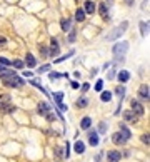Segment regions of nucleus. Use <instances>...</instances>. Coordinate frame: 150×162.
Wrapping results in <instances>:
<instances>
[{"label": "nucleus", "instance_id": "obj_13", "mask_svg": "<svg viewBox=\"0 0 150 162\" xmlns=\"http://www.w3.org/2000/svg\"><path fill=\"white\" fill-rule=\"evenodd\" d=\"M84 12L90 13V15L95 12V3L92 2V0H87V2H85V10H84Z\"/></svg>", "mask_w": 150, "mask_h": 162}, {"label": "nucleus", "instance_id": "obj_40", "mask_svg": "<svg viewBox=\"0 0 150 162\" xmlns=\"http://www.w3.org/2000/svg\"><path fill=\"white\" fill-rule=\"evenodd\" d=\"M72 87L73 89H78V82H72Z\"/></svg>", "mask_w": 150, "mask_h": 162}, {"label": "nucleus", "instance_id": "obj_7", "mask_svg": "<svg viewBox=\"0 0 150 162\" xmlns=\"http://www.w3.org/2000/svg\"><path fill=\"white\" fill-rule=\"evenodd\" d=\"M148 95H150V90H148V85L144 84V85L138 89V97L144 99V100H148Z\"/></svg>", "mask_w": 150, "mask_h": 162}, {"label": "nucleus", "instance_id": "obj_3", "mask_svg": "<svg viewBox=\"0 0 150 162\" xmlns=\"http://www.w3.org/2000/svg\"><path fill=\"white\" fill-rule=\"evenodd\" d=\"M2 79H3V84H5V85H9V87H20L23 84V80L20 79V77H17V74L2 77Z\"/></svg>", "mask_w": 150, "mask_h": 162}, {"label": "nucleus", "instance_id": "obj_23", "mask_svg": "<svg viewBox=\"0 0 150 162\" xmlns=\"http://www.w3.org/2000/svg\"><path fill=\"white\" fill-rule=\"evenodd\" d=\"M53 99H55L57 104H62V99H63V92H53Z\"/></svg>", "mask_w": 150, "mask_h": 162}, {"label": "nucleus", "instance_id": "obj_4", "mask_svg": "<svg viewBox=\"0 0 150 162\" xmlns=\"http://www.w3.org/2000/svg\"><path fill=\"white\" fill-rule=\"evenodd\" d=\"M128 50V42H117L115 45H113V54L117 55V59H120V57H123V54Z\"/></svg>", "mask_w": 150, "mask_h": 162}, {"label": "nucleus", "instance_id": "obj_35", "mask_svg": "<svg viewBox=\"0 0 150 162\" xmlns=\"http://www.w3.org/2000/svg\"><path fill=\"white\" fill-rule=\"evenodd\" d=\"M47 70H50V65H44V67L38 69V74H44V72H47Z\"/></svg>", "mask_w": 150, "mask_h": 162}, {"label": "nucleus", "instance_id": "obj_21", "mask_svg": "<svg viewBox=\"0 0 150 162\" xmlns=\"http://www.w3.org/2000/svg\"><path fill=\"white\" fill-rule=\"evenodd\" d=\"M120 134H122V135L125 137V139H130V135H132V134H130V130H128L127 127H125V125H120Z\"/></svg>", "mask_w": 150, "mask_h": 162}, {"label": "nucleus", "instance_id": "obj_31", "mask_svg": "<svg viewBox=\"0 0 150 162\" xmlns=\"http://www.w3.org/2000/svg\"><path fill=\"white\" fill-rule=\"evenodd\" d=\"M10 64H12V62H10V60H7L5 57H0V65H3V67H5V65H10Z\"/></svg>", "mask_w": 150, "mask_h": 162}, {"label": "nucleus", "instance_id": "obj_9", "mask_svg": "<svg viewBox=\"0 0 150 162\" xmlns=\"http://www.w3.org/2000/svg\"><path fill=\"white\" fill-rule=\"evenodd\" d=\"M38 114L47 117V115L50 114V105L45 104V102H40V104H38Z\"/></svg>", "mask_w": 150, "mask_h": 162}, {"label": "nucleus", "instance_id": "obj_30", "mask_svg": "<svg viewBox=\"0 0 150 162\" xmlns=\"http://www.w3.org/2000/svg\"><path fill=\"white\" fill-rule=\"evenodd\" d=\"M117 94H119L120 100H122V99H123V94H125V89H123V87H117Z\"/></svg>", "mask_w": 150, "mask_h": 162}, {"label": "nucleus", "instance_id": "obj_38", "mask_svg": "<svg viewBox=\"0 0 150 162\" xmlns=\"http://www.w3.org/2000/svg\"><path fill=\"white\" fill-rule=\"evenodd\" d=\"M5 44H7V38L5 37H0V47H3Z\"/></svg>", "mask_w": 150, "mask_h": 162}, {"label": "nucleus", "instance_id": "obj_32", "mask_svg": "<svg viewBox=\"0 0 150 162\" xmlns=\"http://www.w3.org/2000/svg\"><path fill=\"white\" fill-rule=\"evenodd\" d=\"M63 156L69 159V156H70V146H69V142H67V146H65V150H63Z\"/></svg>", "mask_w": 150, "mask_h": 162}, {"label": "nucleus", "instance_id": "obj_14", "mask_svg": "<svg viewBox=\"0 0 150 162\" xmlns=\"http://www.w3.org/2000/svg\"><path fill=\"white\" fill-rule=\"evenodd\" d=\"M73 149H75V152H77V154H84L85 152V144L82 142V140H77L75 146H73Z\"/></svg>", "mask_w": 150, "mask_h": 162}, {"label": "nucleus", "instance_id": "obj_29", "mask_svg": "<svg viewBox=\"0 0 150 162\" xmlns=\"http://www.w3.org/2000/svg\"><path fill=\"white\" fill-rule=\"evenodd\" d=\"M140 29H142V35H145V34H147V30H148V23L142 22L140 23Z\"/></svg>", "mask_w": 150, "mask_h": 162}, {"label": "nucleus", "instance_id": "obj_11", "mask_svg": "<svg viewBox=\"0 0 150 162\" xmlns=\"http://www.w3.org/2000/svg\"><path fill=\"white\" fill-rule=\"evenodd\" d=\"M98 10H100V15H102L103 20H110V17H109V9H107L105 3H100Z\"/></svg>", "mask_w": 150, "mask_h": 162}, {"label": "nucleus", "instance_id": "obj_20", "mask_svg": "<svg viewBox=\"0 0 150 162\" xmlns=\"http://www.w3.org/2000/svg\"><path fill=\"white\" fill-rule=\"evenodd\" d=\"M90 125H92V119L90 117H84V119H82V124H80L82 129H88Z\"/></svg>", "mask_w": 150, "mask_h": 162}, {"label": "nucleus", "instance_id": "obj_2", "mask_svg": "<svg viewBox=\"0 0 150 162\" xmlns=\"http://www.w3.org/2000/svg\"><path fill=\"white\" fill-rule=\"evenodd\" d=\"M127 27H128V22H122L119 27H117V29H113V32H112V34L107 35V40H115V38H119L120 35H123V34H125Z\"/></svg>", "mask_w": 150, "mask_h": 162}, {"label": "nucleus", "instance_id": "obj_27", "mask_svg": "<svg viewBox=\"0 0 150 162\" xmlns=\"http://www.w3.org/2000/svg\"><path fill=\"white\" fill-rule=\"evenodd\" d=\"M70 55H73V50H70V52H69V54H67V55H63V57L57 59V60H55V64H59V62H63V60H65V59H69V57H70Z\"/></svg>", "mask_w": 150, "mask_h": 162}, {"label": "nucleus", "instance_id": "obj_37", "mask_svg": "<svg viewBox=\"0 0 150 162\" xmlns=\"http://www.w3.org/2000/svg\"><path fill=\"white\" fill-rule=\"evenodd\" d=\"M107 130V125H105V122H100V132H105Z\"/></svg>", "mask_w": 150, "mask_h": 162}, {"label": "nucleus", "instance_id": "obj_18", "mask_svg": "<svg viewBox=\"0 0 150 162\" xmlns=\"http://www.w3.org/2000/svg\"><path fill=\"white\" fill-rule=\"evenodd\" d=\"M13 70H9L7 67H3V65H0V77H7V75H13Z\"/></svg>", "mask_w": 150, "mask_h": 162}, {"label": "nucleus", "instance_id": "obj_26", "mask_svg": "<svg viewBox=\"0 0 150 162\" xmlns=\"http://www.w3.org/2000/svg\"><path fill=\"white\" fill-rule=\"evenodd\" d=\"M38 50H40L42 57H48V50H47V47H45L44 44H40V45H38Z\"/></svg>", "mask_w": 150, "mask_h": 162}, {"label": "nucleus", "instance_id": "obj_24", "mask_svg": "<svg viewBox=\"0 0 150 162\" xmlns=\"http://www.w3.org/2000/svg\"><path fill=\"white\" fill-rule=\"evenodd\" d=\"M87 104H88V100L85 97H82V99H78V100H77V107H80V109L87 107Z\"/></svg>", "mask_w": 150, "mask_h": 162}, {"label": "nucleus", "instance_id": "obj_22", "mask_svg": "<svg viewBox=\"0 0 150 162\" xmlns=\"http://www.w3.org/2000/svg\"><path fill=\"white\" fill-rule=\"evenodd\" d=\"M60 25H62V30H63V32H69V29H70V20H69V19H63L62 22H60Z\"/></svg>", "mask_w": 150, "mask_h": 162}, {"label": "nucleus", "instance_id": "obj_25", "mask_svg": "<svg viewBox=\"0 0 150 162\" xmlns=\"http://www.w3.org/2000/svg\"><path fill=\"white\" fill-rule=\"evenodd\" d=\"M100 99H102L103 102H110V100H112V94H110L109 90H107V92H102V97H100Z\"/></svg>", "mask_w": 150, "mask_h": 162}, {"label": "nucleus", "instance_id": "obj_5", "mask_svg": "<svg viewBox=\"0 0 150 162\" xmlns=\"http://www.w3.org/2000/svg\"><path fill=\"white\" fill-rule=\"evenodd\" d=\"M130 107H132V112H134L135 115H144V105L140 104V102H137V100H132L130 102Z\"/></svg>", "mask_w": 150, "mask_h": 162}, {"label": "nucleus", "instance_id": "obj_8", "mask_svg": "<svg viewBox=\"0 0 150 162\" xmlns=\"http://www.w3.org/2000/svg\"><path fill=\"white\" fill-rule=\"evenodd\" d=\"M120 157H122V154H120L119 150H110V152L107 154V159H109L110 162H119Z\"/></svg>", "mask_w": 150, "mask_h": 162}, {"label": "nucleus", "instance_id": "obj_12", "mask_svg": "<svg viewBox=\"0 0 150 162\" xmlns=\"http://www.w3.org/2000/svg\"><path fill=\"white\" fill-rule=\"evenodd\" d=\"M123 117H125V121H128V122H137V115H135L132 110H125Z\"/></svg>", "mask_w": 150, "mask_h": 162}, {"label": "nucleus", "instance_id": "obj_36", "mask_svg": "<svg viewBox=\"0 0 150 162\" xmlns=\"http://www.w3.org/2000/svg\"><path fill=\"white\" fill-rule=\"evenodd\" d=\"M48 77H50V80H55V79H59V77H60V74H57V72H52Z\"/></svg>", "mask_w": 150, "mask_h": 162}, {"label": "nucleus", "instance_id": "obj_6", "mask_svg": "<svg viewBox=\"0 0 150 162\" xmlns=\"http://www.w3.org/2000/svg\"><path fill=\"white\" fill-rule=\"evenodd\" d=\"M60 52V45H59V42H57V38H50V52H48V55H52V57H55L57 54Z\"/></svg>", "mask_w": 150, "mask_h": 162}, {"label": "nucleus", "instance_id": "obj_34", "mask_svg": "<svg viewBox=\"0 0 150 162\" xmlns=\"http://www.w3.org/2000/svg\"><path fill=\"white\" fill-rule=\"evenodd\" d=\"M13 67H17V69H22V67H23V62H22V60H15V62H13Z\"/></svg>", "mask_w": 150, "mask_h": 162}, {"label": "nucleus", "instance_id": "obj_16", "mask_svg": "<svg viewBox=\"0 0 150 162\" xmlns=\"http://www.w3.org/2000/svg\"><path fill=\"white\" fill-rule=\"evenodd\" d=\"M25 62H27L28 67H35L37 65V60H35V57L32 54H27V57H25Z\"/></svg>", "mask_w": 150, "mask_h": 162}, {"label": "nucleus", "instance_id": "obj_17", "mask_svg": "<svg viewBox=\"0 0 150 162\" xmlns=\"http://www.w3.org/2000/svg\"><path fill=\"white\" fill-rule=\"evenodd\" d=\"M128 79H130V74H128L127 70H120L119 72V80L120 82H127Z\"/></svg>", "mask_w": 150, "mask_h": 162}, {"label": "nucleus", "instance_id": "obj_28", "mask_svg": "<svg viewBox=\"0 0 150 162\" xmlns=\"http://www.w3.org/2000/svg\"><path fill=\"white\" fill-rule=\"evenodd\" d=\"M102 89H103V80H97V82H95V90L100 92Z\"/></svg>", "mask_w": 150, "mask_h": 162}, {"label": "nucleus", "instance_id": "obj_15", "mask_svg": "<svg viewBox=\"0 0 150 162\" xmlns=\"http://www.w3.org/2000/svg\"><path fill=\"white\" fill-rule=\"evenodd\" d=\"M88 142L92 144V146H98V135H97V132H90L88 134Z\"/></svg>", "mask_w": 150, "mask_h": 162}, {"label": "nucleus", "instance_id": "obj_10", "mask_svg": "<svg viewBox=\"0 0 150 162\" xmlns=\"http://www.w3.org/2000/svg\"><path fill=\"white\" fill-rule=\"evenodd\" d=\"M112 140H113V144H117V146H122V144L127 142V139H125V137H123L120 132H115V134H113Z\"/></svg>", "mask_w": 150, "mask_h": 162}, {"label": "nucleus", "instance_id": "obj_39", "mask_svg": "<svg viewBox=\"0 0 150 162\" xmlns=\"http://www.w3.org/2000/svg\"><path fill=\"white\" fill-rule=\"evenodd\" d=\"M88 87H90L88 84H84V85H82V90H88Z\"/></svg>", "mask_w": 150, "mask_h": 162}, {"label": "nucleus", "instance_id": "obj_33", "mask_svg": "<svg viewBox=\"0 0 150 162\" xmlns=\"http://www.w3.org/2000/svg\"><path fill=\"white\" fill-rule=\"evenodd\" d=\"M142 142H144V144H147V146H148V142H150V139H148V134H144V135H142Z\"/></svg>", "mask_w": 150, "mask_h": 162}, {"label": "nucleus", "instance_id": "obj_19", "mask_svg": "<svg viewBox=\"0 0 150 162\" xmlns=\"http://www.w3.org/2000/svg\"><path fill=\"white\" fill-rule=\"evenodd\" d=\"M75 19H77L78 22H84V20H85V12H84V9H77V12H75Z\"/></svg>", "mask_w": 150, "mask_h": 162}, {"label": "nucleus", "instance_id": "obj_1", "mask_svg": "<svg viewBox=\"0 0 150 162\" xmlns=\"http://www.w3.org/2000/svg\"><path fill=\"white\" fill-rule=\"evenodd\" d=\"M0 110L2 112H13L15 110L9 94H0Z\"/></svg>", "mask_w": 150, "mask_h": 162}]
</instances>
